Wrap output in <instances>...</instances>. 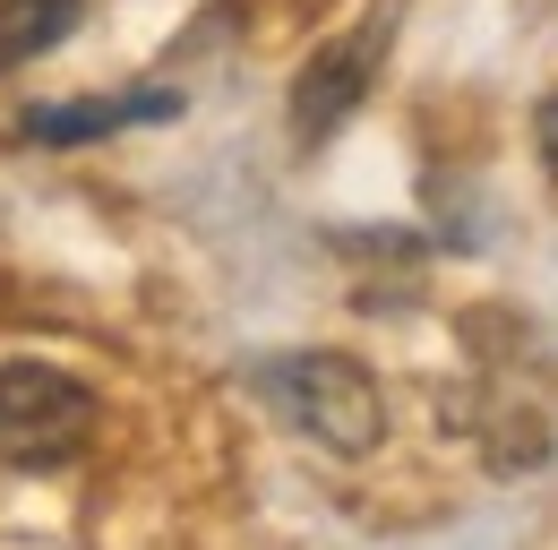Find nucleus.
<instances>
[{
	"label": "nucleus",
	"instance_id": "nucleus-1",
	"mask_svg": "<svg viewBox=\"0 0 558 550\" xmlns=\"http://www.w3.org/2000/svg\"><path fill=\"white\" fill-rule=\"evenodd\" d=\"M241 387L276 412L283 430H301L310 447H327V456H369L387 439V396H378V379L352 352H327V344H310V352H258Z\"/></svg>",
	"mask_w": 558,
	"mask_h": 550
},
{
	"label": "nucleus",
	"instance_id": "nucleus-2",
	"mask_svg": "<svg viewBox=\"0 0 558 550\" xmlns=\"http://www.w3.org/2000/svg\"><path fill=\"white\" fill-rule=\"evenodd\" d=\"M95 439V387L52 361H0V474H61Z\"/></svg>",
	"mask_w": 558,
	"mask_h": 550
},
{
	"label": "nucleus",
	"instance_id": "nucleus-3",
	"mask_svg": "<svg viewBox=\"0 0 558 550\" xmlns=\"http://www.w3.org/2000/svg\"><path fill=\"white\" fill-rule=\"evenodd\" d=\"M378 52H387V26H352L336 44H318L301 77H292V138L301 146H318V138H336L361 112V95H369V77H378Z\"/></svg>",
	"mask_w": 558,
	"mask_h": 550
},
{
	"label": "nucleus",
	"instance_id": "nucleus-4",
	"mask_svg": "<svg viewBox=\"0 0 558 550\" xmlns=\"http://www.w3.org/2000/svg\"><path fill=\"white\" fill-rule=\"evenodd\" d=\"M172 112H181L172 86H146V95H121V104H104V95H86V104H26L17 138L26 146H95V138L130 130V121H172Z\"/></svg>",
	"mask_w": 558,
	"mask_h": 550
},
{
	"label": "nucleus",
	"instance_id": "nucleus-5",
	"mask_svg": "<svg viewBox=\"0 0 558 550\" xmlns=\"http://www.w3.org/2000/svg\"><path fill=\"white\" fill-rule=\"evenodd\" d=\"M86 0H0V69H26L44 52H61Z\"/></svg>",
	"mask_w": 558,
	"mask_h": 550
},
{
	"label": "nucleus",
	"instance_id": "nucleus-6",
	"mask_svg": "<svg viewBox=\"0 0 558 550\" xmlns=\"http://www.w3.org/2000/svg\"><path fill=\"white\" fill-rule=\"evenodd\" d=\"M533 146H542V164L558 172V86L542 95V104H533Z\"/></svg>",
	"mask_w": 558,
	"mask_h": 550
}]
</instances>
